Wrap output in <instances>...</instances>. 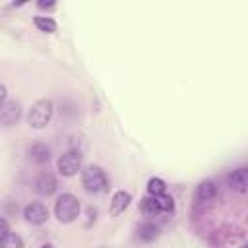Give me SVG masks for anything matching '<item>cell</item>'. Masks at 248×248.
<instances>
[{
	"instance_id": "cell-1",
	"label": "cell",
	"mask_w": 248,
	"mask_h": 248,
	"mask_svg": "<svg viewBox=\"0 0 248 248\" xmlns=\"http://www.w3.org/2000/svg\"><path fill=\"white\" fill-rule=\"evenodd\" d=\"M54 215H56V219L60 223L76 221L78 215H79V200L74 194H70V192L60 194L56 203H54Z\"/></svg>"
},
{
	"instance_id": "cell-2",
	"label": "cell",
	"mask_w": 248,
	"mask_h": 248,
	"mask_svg": "<svg viewBox=\"0 0 248 248\" xmlns=\"http://www.w3.org/2000/svg\"><path fill=\"white\" fill-rule=\"evenodd\" d=\"M81 184L85 186L87 192L93 194H101L108 190V178L99 165H89L81 170Z\"/></svg>"
},
{
	"instance_id": "cell-3",
	"label": "cell",
	"mask_w": 248,
	"mask_h": 248,
	"mask_svg": "<svg viewBox=\"0 0 248 248\" xmlns=\"http://www.w3.org/2000/svg\"><path fill=\"white\" fill-rule=\"evenodd\" d=\"M52 112H54V105H52L50 99H39V101H35L33 107H31V110H29V116H27L29 126L35 128V130L45 128L50 122Z\"/></svg>"
},
{
	"instance_id": "cell-4",
	"label": "cell",
	"mask_w": 248,
	"mask_h": 248,
	"mask_svg": "<svg viewBox=\"0 0 248 248\" xmlns=\"http://www.w3.org/2000/svg\"><path fill=\"white\" fill-rule=\"evenodd\" d=\"M58 170L62 176H74L78 174V170L81 169V155L78 151H66L58 157Z\"/></svg>"
},
{
	"instance_id": "cell-5",
	"label": "cell",
	"mask_w": 248,
	"mask_h": 248,
	"mask_svg": "<svg viewBox=\"0 0 248 248\" xmlns=\"http://www.w3.org/2000/svg\"><path fill=\"white\" fill-rule=\"evenodd\" d=\"M23 217L27 223L31 225H43L46 219H48V209L39 203V202H33V203H27L25 209H23Z\"/></svg>"
},
{
	"instance_id": "cell-6",
	"label": "cell",
	"mask_w": 248,
	"mask_h": 248,
	"mask_svg": "<svg viewBox=\"0 0 248 248\" xmlns=\"http://www.w3.org/2000/svg\"><path fill=\"white\" fill-rule=\"evenodd\" d=\"M21 118V105L17 101H6L0 105V120L4 126H12Z\"/></svg>"
},
{
	"instance_id": "cell-7",
	"label": "cell",
	"mask_w": 248,
	"mask_h": 248,
	"mask_svg": "<svg viewBox=\"0 0 248 248\" xmlns=\"http://www.w3.org/2000/svg\"><path fill=\"white\" fill-rule=\"evenodd\" d=\"M56 188H58V182H56V176L52 174V172H41L39 176H37V180H35V190H37V194H41V196H52L54 192H56Z\"/></svg>"
},
{
	"instance_id": "cell-8",
	"label": "cell",
	"mask_w": 248,
	"mask_h": 248,
	"mask_svg": "<svg viewBox=\"0 0 248 248\" xmlns=\"http://www.w3.org/2000/svg\"><path fill=\"white\" fill-rule=\"evenodd\" d=\"M227 182H229L231 190H234V192H248V169L240 167V169L232 170L229 174Z\"/></svg>"
},
{
	"instance_id": "cell-9",
	"label": "cell",
	"mask_w": 248,
	"mask_h": 248,
	"mask_svg": "<svg viewBox=\"0 0 248 248\" xmlns=\"http://www.w3.org/2000/svg\"><path fill=\"white\" fill-rule=\"evenodd\" d=\"M217 194V186L213 180H202L198 186H196V192H194V198L196 202H209L213 200Z\"/></svg>"
},
{
	"instance_id": "cell-10",
	"label": "cell",
	"mask_w": 248,
	"mask_h": 248,
	"mask_svg": "<svg viewBox=\"0 0 248 248\" xmlns=\"http://www.w3.org/2000/svg\"><path fill=\"white\" fill-rule=\"evenodd\" d=\"M29 159L37 165H43L50 159V149L45 145V143H33L29 147Z\"/></svg>"
},
{
	"instance_id": "cell-11",
	"label": "cell",
	"mask_w": 248,
	"mask_h": 248,
	"mask_svg": "<svg viewBox=\"0 0 248 248\" xmlns=\"http://www.w3.org/2000/svg\"><path fill=\"white\" fill-rule=\"evenodd\" d=\"M130 202H132L130 192L118 190V192L112 196V200H110V211H112V213H120V211H124V209L130 205Z\"/></svg>"
},
{
	"instance_id": "cell-12",
	"label": "cell",
	"mask_w": 248,
	"mask_h": 248,
	"mask_svg": "<svg viewBox=\"0 0 248 248\" xmlns=\"http://www.w3.org/2000/svg\"><path fill=\"white\" fill-rule=\"evenodd\" d=\"M0 246L2 248H23V240L19 234L10 231L6 234H0Z\"/></svg>"
},
{
	"instance_id": "cell-13",
	"label": "cell",
	"mask_w": 248,
	"mask_h": 248,
	"mask_svg": "<svg viewBox=\"0 0 248 248\" xmlns=\"http://www.w3.org/2000/svg\"><path fill=\"white\" fill-rule=\"evenodd\" d=\"M33 23L37 25V29H41L45 33H54L56 31V21L52 17H48V16H37L33 19Z\"/></svg>"
},
{
	"instance_id": "cell-14",
	"label": "cell",
	"mask_w": 248,
	"mask_h": 248,
	"mask_svg": "<svg viewBox=\"0 0 248 248\" xmlns=\"http://www.w3.org/2000/svg\"><path fill=\"white\" fill-rule=\"evenodd\" d=\"M165 190H167L165 180H161V178H157V176L149 178V182H147V192H149V196H163Z\"/></svg>"
},
{
	"instance_id": "cell-15",
	"label": "cell",
	"mask_w": 248,
	"mask_h": 248,
	"mask_svg": "<svg viewBox=\"0 0 248 248\" xmlns=\"http://www.w3.org/2000/svg\"><path fill=\"white\" fill-rule=\"evenodd\" d=\"M157 234H159V227H157V225H153V223H145V225H141V227H140V238H141V240H145V242L155 240V238H157Z\"/></svg>"
},
{
	"instance_id": "cell-16",
	"label": "cell",
	"mask_w": 248,
	"mask_h": 248,
	"mask_svg": "<svg viewBox=\"0 0 248 248\" xmlns=\"http://www.w3.org/2000/svg\"><path fill=\"white\" fill-rule=\"evenodd\" d=\"M141 209H143L145 213H153V215L161 211L159 202H157L155 196H151V198H143V200H141Z\"/></svg>"
},
{
	"instance_id": "cell-17",
	"label": "cell",
	"mask_w": 248,
	"mask_h": 248,
	"mask_svg": "<svg viewBox=\"0 0 248 248\" xmlns=\"http://www.w3.org/2000/svg\"><path fill=\"white\" fill-rule=\"evenodd\" d=\"M157 198V202H159V207H161V211H165V213H169V211H172L174 209V202H172V198H169V196H155Z\"/></svg>"
},
{
	"instance_id": "cell-18",
	"label": "cell",
	"mask_w": 248,
	"mask_h": 248,
	"mask_svg": "<svg viewBox=\"0 0 248 248\" xmlns=\"http://www.w3.org/2000/svg\"><path fill=\"white\" fill-rule=\"evenodd\" d=\"M6 97H8V91H6V85L2 83V85H0V101H2V103H6V101H8Z\"/></svg>"
},
{
	"instance_id": "cell-19",
	"label": "cell",
	"mask_w": 248,
	"mask_h": 248,
	"mask_svg": "<svg viewBox=\"0 0 248 248\" xmlns=\"http://www.w3.org/2000/svg\"><path fill=\"white\" fill-rule=\"evenodd\" d=\"M37 6L43 8V10H45V8H54V2H39Z\"/></svg>"
},
{
	"instance_id": "cell-20",
	"label": "cell",
	"mask_w": 248,
	"mask_h": 248,
	"mask_svg": "<svg viewBox=\"0 0 248 248\" xmlns=\"http://www.w3.org/2000/svg\"><path fill=\"white\" fill-rule=\"evenodd\" d=\"M41 248H54V246H52V244H43Z\"/></svg>"
},
{
	"instance_id": "cell-21",
	"label": "cell",
	"mask_w": 248,
	"mask_h": 248,
	"mask_svg": "<svg viewBox=\"0 0 248 248\" xmlns=\"http://www.w3.org/2000/svg\"><path fill=\"white\" fill-rule=\"evenodd\" d=\"M242 248H248V242H246V244H244V246H242Z\"/></svg>"
}]
</instances>
